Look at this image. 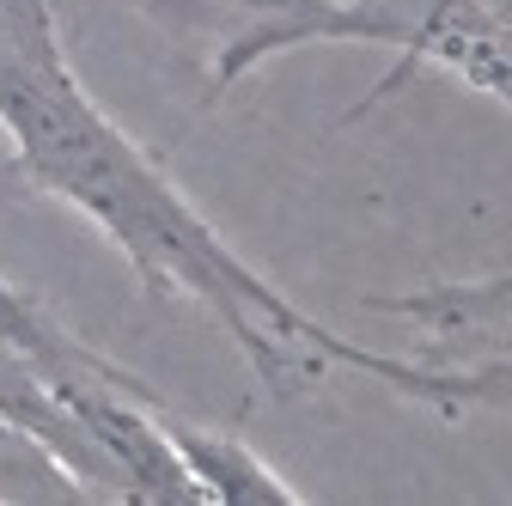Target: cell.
Wrapping results in <instances>:
<instances>
[{"mask_svg": "<svg viewBox=\"0 0 512 506\" xmlns=\"http://www.w3.org/2000/svg\"><path fill=\"white\" fill-rule=\"evenodd\" d=\"M0 135L13 141V165L31 189L86 214L153 299H196L275 397H299L330 366H348L433 415L506 403V360L427 366L372 354L256 275L171 183V171L80 86L49 0H0Z\"/></svg>", "mask_w": 512, "mask_h": 506, "instance_id": "cell-1", "label": "cell"}, {"mask_svg": "<svg viewBox=\"0 0 512 506\" xmlns=\"http://www.w3.org/2000/svg\"><path fill=\"white\" fill-rule=\"evenodd\" d=\"M299 43H384L397 49V68L384 74L354 116L391 98L421 61L452 80L476 86L482 98L506 104V0H275L250 13V25L214 61V98L232 92L250 68Z\"/></svg>", "mask_w": 512, "mask_h": 506, "instance_id": "cell-2", "label": "cell"}, {"mask_svg": "<svg viewBox=\"0 0 512 506\" xmlns=\"http://www.w3.org/2000/svg\"><path fill=\"white\" fill-rule=\"evenodd\" d=\"M372 311H397L427 330V366H494L506 360V275L470 287H439L415 299H372Z\"/></svg>", "mask_w": 512, "mask_h": 506, "instance_id": "cell-3", "label": "cell"}, {"mask_svg": "<svg viewBox=\"0 0 512 506\" xmlns=\"http://www.w3.org/2000/svg\"><path fill=\"white\" fill-rule=\"evenodd\" d=\"M0 348L19 354L25 366H37L43 378H55V385H80V378H110V385H128V391H153L147 378H135L128 366L104 360L98 348H86L74 330H61L49 311L19 293L7 275H0Z\"/></svg>", "mask_w": 512, "mask_h": 506, "instance_id": "cell-4", "label": "cell"}, {"mask_svg": "<svg viewBox=\"0 0 512 506\" xmlns=\"http://www.w3.org/2000/svg\"><path fill=\"white\" fill-rule=\"evenodd\" d=\"M165 427H171V446L189 464V476L202 482V500H220V506H269V500H281V506H299V488L287 476H275L244 439L196 427L183 415H165Z\"/></svg>", "mask_w": 512, "mask_h": 506, "instance_id": "cell-5", "label": "cell"}, {"mask_svg": "<svg viewBox=\"0 0 512 506\" xmlns=\"http://www.w3.org/2000/svg\"><path fill=\"white\" fill-rule=\"evenodd\" d=\"M0 500H86V488L61 470L37 439L13 421H0Z\"/></svg>", "mask_w": 512, "mask_h": 506, "instance_id": "cell-6", "label": "cell"}, {"mask_svg": "<svg viewBox=\"0 0 512 506\" xmlns=\"http://www.w3.org/2000/svg\"><path fill=\"white\" fill-rule=\"evenodd\" d=\"M238 7H244V13H263V7H275V0H238Z\"/></svg>", "mask_w": 512, "mask_h": 506, "instance_id": "cell-7", "label": "cell"}]
</instances>
